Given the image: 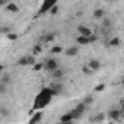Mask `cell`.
Masks as SVG:
<instances>
[{
    "label": "cell",
    "mask_w": 124,
    "mask_h": 124,
    "mask_svg": "<svg viewBox=\"0 0 124 124\" xmlns=\"http://www.w3.org/2000/svg\"><path fill=\"white\" fill-rule=\"evenodd\" d=\"M53 96H54V92L51 91L50 86H45L42 88L34 98V102H32V111H38V109H44L47 105H50V102L53 101Z\"/></svg>",
    "instance_id": "cell-1"
},
{
    "label": "cell",
    "mask_w": 124,
    "mask_h": 124,
    "mask_svg": "<svg viewBox=\"0 0 124 124\" xmlns=\"http://www.w3.org/2000/svg\"><path fill=\"white\" fill-rule=\"evenodd\" d=\"M57 2H58V0H42V3H41V6H39V9H38V13H37V15L41 16V15L48 13V12L51 10V8L57 5Z\"/></svg>",
    "instance_id": "cell-2"
},
{
    "label": "cell",
    "mask_w": 124,
    "mask_h": 124,
    "mask_svg": "<svg viewBox=\"0 0 124 124\" xmlns=\"http://www.w3.org/2000/svg\"><path fill=\"white\" fill-rule=\"evenodd\" d=\"M35 64V55L29 54V55H23L18 60V66H34Z\"/></svg>",
    "instance_id": "cell-3"
},
{
    "label": "cell",
    "mask_w": 124,
    "mask_h": 124,
    "mask_svg": "<svg viewBox=\"0 0 124 124\" xmlns=\"http://www.w3.org/2000/svg\"><path fill=\"white\" fill-rule=\"evenodd\" d=\"M86 107H88V105H86L85 102H79V104H78V105H76L73 109H70V111L73 112V115H75V120H79V118L82 117V114L85 112Z\"/></svg>",
    "instance_id": "cell-4"
},
{
    "label": "cell",
    "mask_w": 124,
    "mask_h": 124,
    "mask_svg": "<svg viewBox=\"0 0 124 124\" xmlns=\"http://www.w3.org/2000/svg\"><path fill=\"white\" fill-rule=\"evenodd\" d=\"M44 69L47 72H54L55 69H58V61L55 58H48L45 63H44Z\"/></svg>",
    "instance_id": "cell-5"
},
{
    "label": "cell",
    "mask_w": 124,
    "mask_h": 124,
    "mask_svg": "<svg viewBox=\"0 0 124 124\" xmlns=\"http://www.w3.org/2000/svg\"><path fill=\"white\" fill-rule=\"evenodd\" d=\"M41 121H42V112H41V109H38L37 112H34L32 117L28 120L29 124H38V123H41Z\"/></svg>",
    "instance_id": "cell-6"
},
{
    "label": "cell",
    "mask_w": 124,
    "mask_h": 124,
    "mask_svg": "<svg viewBox=\"0 0 124 124\" xmlns=\"http://www.w3.org/2000/svg\"><path fill=\"white\" fill-rule=\"evenodd\" d=\"M50 88H51V91L54 92V95H58L61 91H63V83H61L60 80H54V82L50 85Z\"/></svg>",
    "instance_id": "cell-7"
},
{
    "label": "cell",
    "mask_w": 124,
    "mask_h": 124,
    "mask_svg": "<svg viewBox=\"0 0 124 124\" xmlns=\"http://www.w3.org/2000/svg\"><path fill=\"white\" fill-rule=\"evenodd\" d=\"M78 53H79V45H72V47L66 48V51H64V54L67 57H76Z\"/></svg>",
    "instance_id": "cell-8"
},
{
    "label": "cell",
    "mask_w": 124,
    "mask_h": 124,
    "mask_svg": "<svg viewBox=\"0 0 124 124\" xmlns=\"http://www.w3.org/2000/svg\"><path fill=\"white\" fill-rule=\"evenodd\" d=\"M73 120H75V115H73V112H72V111H69V112L63 114V115L58 118V121H60V123H72Z\"/></svg>",
    "instance_id": "cell-9"
},
{
    "label": "cell",
    "mask_w": 124,
    "mask_h": 124,
    "mask_svg": "<svg viewBox=\"0 0 124 124\" xmlns=\"http://www.w3.org/2000/svg\"><path fill=\"white\" fill-rule=\"evenodd\" d=\"M78 31H79V35H85V37H89V35L93 34L92 29H89V28L85 26V25H79V26H78Z\"/></svg>",
    "instance_id": "cell-10"
},
{
    "label": "cell",
    "mask_w": 124,
    "mask_h": 124,
    "mask_svg": "<svg viewBox=\"0 0 124 124\" xmlns=\"http://www.w3.org/2000/svg\"><path fill=\"white\" fill-rule=\"evenodd\" d=\"M121 111H123V109H121ZM121 111H120V109H111V111L108 112L109 120H111V121H118V120H120V115H121Z\"/></svg>",
    "instance_id": "cell-11"
},
{
    "label": "cell",
    "mask_w": 124,
    "mask_h": 124,
    "mask_svg": "<svg viewBox=\"0 0 124 124\" xmlns=\"http://www.w3.org/2000/svg\"><path fill=\"white\" fill-rule=\"evenodd\" d=\"M88 66H89V67H91L93 72H96V70H99V69H101V63H99V60H96V58H92V60H89Z\"/></svg>",
    "instance_id": "cell-12"
},
{
    "label": "cell",
    "mask_w": 124,
    "mask_h": 124,
    "mask_svg": "<svg viewBox=\"0 0 124 124\" xmlns=\"http://www.w3.org/2000/svg\"><path fill=\"white\" fill-rule=\"evenodd\" d=\"M8 12H12V13H18L19 12V8H18V5L16 3H13V2H9L8 5H6V8H5Z\"/></svg>",
    "instance_id": "cell-13"
},
{
    "label": "cell",
    "mask_w": 124,
    "mask_h": 124,
    "mask_svg": "<svg viewBox=\"0 0 124 124\" xmlns=\"http://www.w3.org/2000/svg\"><path fill=\"white\" fill-rule=\"evenodd\" d=\"M89 37H91V35H89ZM89 37L79 35V37L76 38V42H78L79 45H88V44H91V41H89Z\"/></svg>",
    "instance_id": "cell-14"
},
{
    "label": "cell",
    "mask_w": 124,
    "mask_h": 124,
    "mask_svg": "<svg viewBox=\"0 0 124 124\" xmlns=\"http://www.w3.org/2000/svg\"><path fill=\"white\" fill-rule=\"evenodd\" d=\"M104 18H105V10L104 9L98 8V9L93 10V19H104Z\"/></svg>",
    "instance_id": "cell-15"
},
{
    "label": "cell",
    "mask_w": 124,
    "mask_h": 124,
    "mask_svg": "<svg viewBox=\"0 0 124 124\" xmlns=\"http://www.w3.org/2000/svg\"><path fill=\"white\" fill-rule=\"evenodd\" d=\"M51 75H53V78H54V80H60L61 78H63V75H64V72L61 70L60 67L58 69H55L54 72H51Z\"/></svg>",
    "instance_id": "cell-16"
},
{
    "label": "cell",
    "mask_w": 124,
    "mask_h": 124,
    "mask_svg": "<svg viewBox=\"0 0 124 124\" xmlns=\"http://www.w3.org/2000/svg\"><path fill=\"white\" fill-rule=\"evenodd\" d=\"M104 120H105V115L102 112H99L98 115H95V117L91 118V121H93V123H99V121H104Z\"/></svg>",
    "instance_id": "cell-17"
},
{
    "label": "cell",
    "mask_w": 124,
    "mask_h": 124,
    "mask_svg": "<svg viewBox=\"0 0 124 124\" xmlns=\"http://www.w3.org/2000/svg\"><path fill=\"white\" fill-rule=\"evenodd\" d=\"M51 54H60V53H63V48H61L60 45H54L51 50H50Z\"/></svg>",
    "instance_id": "cell-18"
},
{
    "label": "cell",
    "mask_w": 124,
    "mask_h": 124,
    "mask_svg": "<svg viewBox=\"0 0 124 124\" xmlns=\"http://www.w3.org/2000/svg\"><path fill=\"white\" fill-rule=\"evenodd\" d=\"M54 38H55V34H47L45 37H44V42H53L54 41Z\"/></svg>",
    "instance_id": "cell-19"
},
{
    "label": "cell",
    "mask_w": 124,
    "mask_h": 124,
    "mask_svg": "<svg viewBox=\"0 0 124 124\" xmlns=\"http://www.w3.org/2000/svg\"><path fill=\"white\" fill-rule=\"evenodd\" d=\"M120 44H121L120 38H112V39H111V41L108 42V45H109V47H118Z\"/></svg>",
    "instance_id": "cell-20"
},
{
    "label": "cell",
    "mask_w": 124,
    "mask_h": 124,
    "mask_svg": "<svg viewBox=\"0 0 124 124\" xmlns=\"http://www.w3.org/2000/svg\"><path fill=\"white\" fill-rule=\"evenodd\" d=\"M41 50H42V45H41V44H37V45H34V48H32V54L37 55V54L41 53Z\"/></svg>",
    "instance_id": "cell-21"
},
{
    "label": "cell",
    "mask_w": 124,
    "mask_h": 124,
    "mask_svg": "<svg viewBox=\"0 0 124 124\" xmlns=\"http://www.w3.org/2000/svg\"><path fill=\"white\" fill-rule=\"evenodd\" d=\"M0 82L8 85V83L10 82V79H9V75H8V73H3V75H2V79H0Z\"/></svg>",
    "instance_id": "cell-22"
},
{
    "label": "cell",
    "mask_w": 124,
    "mask_h": 124,
    "mask_svg": "<svg viewBox=\"0 0 124 124\" xmlns=\"http://www.w3.org/2000/svg\"><path fill=\"white\" fill-rule=\"evenodd\" d=\"M82 70H83V73H85V75H92V73H93V70H92L88 64H86V66H83V69H82Z\"/></svg>",
    "instance_id": "cell-23"
},
{
    "label": "cell",
    "mask_w": 124,
    "mask_h": 124,
    "mask_svg": "<svg viewBox=\"0 0 124 124\" xmlns=\"http://www.w3.org/2000/svg\"><path fill=\"white\" fill-rule=\"evenodd\" d=\"M104 89H105V83H99V85H96V86L93 88L95 92H101V91H104Z\"/></svg>",
    "instance_id": "cell-24"
},
{
    "label": "cell",
    "mask_w": 124,
    "mask_h": 124,
    "mask_svg": "<svg viewBox=\"0 0 124 124\" xmlns=\"http://www.w3.org/2000/svg\"><path fill=\"white\" fill-rule=\"evenodd\" d=\"M32 69L38 72V70H41V69H44V64H42V63H35V64L32 66Z\"/></svg>",
    "instance_id": "cell-25"
},
{
    "label": "cell",
    "mask_w": 124,
    "mask_h": 124,
    "mask_svg": "<svg viewBox=\"0 0 124 124\" xmlns=\"http://www.w3.org/2000/svg\"><path fill=\"white\" fill-rule=\"evenodd\" d=\"M8 38H9L10 41H15V39H18V35L13 34V32H9V34H8Z\"/></svg>",
    "instance_id": "cell-26"
},
{
    "label": "cell",
    "mask_w": 124,
    "mask_h": 124,
    "mask_svg": "<svg viewBox=\"0 0 124 124\" xmlns=\"http://www.w3.org/2000/svg\"><path fill=\"white\" fill-rule=\"evenodd\" d=\"M82 102H85L86 105H91V104H92V96H91V95H88V96H86Z\"/></svg>",
    "instance_id": "cell-27"
},
{
    "label": "cell",
    "mask_w": 124,
    "mask_h": 124,
    "mask_svg": "<svg viewBox=\"0 0 124 124\" xmlns=\"http://www.w3.org/2000/svg\"><path fill=\"white\" fill-rule=\"evenodd\" d=\"M102 25H104V28H109V26H111V22H109V19H105V18H104V22H102Z\"/></svg>",
    "instance_id": "cell-28"
},
{
    "label": "cell",
    "mask_w": 124,
    "mask_h": 124,
    "mask_svg": "<svg viewBox=\"0 0 124 124\" xmlns=\"http://www.w3.org/2000/svg\"><path fill=\"white\" fill-rule=\"evenodd\" d=\"M57 12H58V6L55 5V6H53V8H51V10H50V13H51V15H55Z\"/></svg>",
    "instance_id": "cell-29"
},
{
    "label": "cell",
    "mask_w": 124,
    "mask_h": 124,
    "mask_svg": "<svg viewBox=\"0 0 124 124\" xmlns=\"http://www.w3.org/2000/svg\"><path fill=\"white\" fill-rule=\"evenodd\" d=\"M10 31H12V29H10V28H8V26H3V28H2V32H3V34H9Z\"/></svg>",
    "instance_id": "cell-30"
},
{
    "label": "cell",
    "mask_w": 124,
    "mask_h": 124,
    "mask_svg": "<svg viewBox=\"0 0 124 124\" xmlns=\"http://www.w3.org/2000/svg\"><path fill=\"white\" fill-rule=\"evenodd\" d=\"M6 115H8V111L5 108H2V117H6Z\"/></svg>",
    "instance_id": "cell-31"
},
{
    "label": "cell",
    "mask_w": 124,
    "mask_h": 124,
    "mask_svg": "<svg viewBox=\"0 0 124 124\" xmlns=\"http://www.w3.org/2000/svg\"><path fill=\"white\" fill-rule=\"evenodd\" d=\"M121 109L124 111V99H123V104H121Z\"/></svg>",
    "instance_id": "cell-32"
},
{
    "label": "cell",
    "mask_w": 124,
    "mask_h": 124,
    "mask_svg": "<svg viewBox=\"0 0 124 124\" xmlns=\"http://www.w3.org/2000/svg\"><path fill=\"white\" fill-rule=\"evenodd\" d=\"M123 85H124V79H123Z\"/></svg>",
    "instance_id": "cell-33"
},
{
    "label": "cell",
    "mask_w": 124,
    "mask_h": 124,
    "mask_svg": "<svg viewBox=\"0 0 124 124\" xmlns=\"http://www.w3.org/2000/svg\"><path fill=\"white\" fill-rule=\"evenodd\" d=\"M105 2H109V0H105Z\"/></svg>",
    "instance_id": "cell-34"
}]
</instances>
